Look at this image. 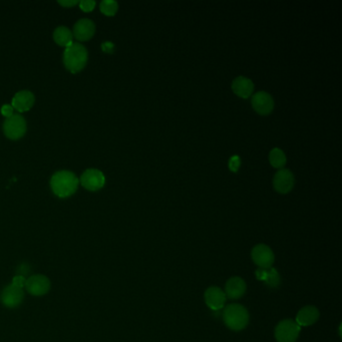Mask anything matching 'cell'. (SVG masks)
I'll list each match as a JSON object with an SVG mask.
<instances>
[{
  "mask_svg": "<svg viewBox=\"0 0 342 342\" xmlns=\"http://www.w3.org/2000/svg\"><path fill=\"white\" fill-rule=\"evenodd\" d=\"M1 113L7 118H10L11 116H13L14 113H13V106L10 105V104H3L2 107H1Z\"/></svg>",
  "mask_w": 342,
  "mask_h": 342,
  "instance_id": "cell-25",
  "label": "cell"
},
{
  "mask_svg": "<svg viewBox=\"0 0 342 342\" xmlns=\"http://www.w3.org/2000/svg\"><path fill=\"white\" fill-rule=\"evenodd\" d=\"M25 289L33 296L45 295L50 289L49 279L41 274L30 276L26 279Z\"/></svg>",
  "mask_w": 342,
  "mask_h": 342,
  "instance_id": "cell-8",
  "label": "cell"
},
{
  "mask_svg": "<svg viewBox=\"0 0 342 342\" xmlns=\"http://www.w3.org/2000/svg\"><path fill=\"white\" fill-rule=\"evenodd\" d=\"M320 313L319 310L312 305L305 306L301 308L295 318V322L300 326V327H306L313 325L318 319H319Z\"/></svg>",
  "mask_w": 342,
  "mask_h": 342,
  "instance_id": "cell-15",
  "label": "cell"
},
{
  "mask_svg": "<svg viewBox=\"0 0 342 342\" xmlns=\"http://www.w3.org/2000/svg\"><path fill=\"white\" fill-rule=\"evenodd\" d=\"M79 180L75 174L69 171L56 172L50 180L52 192L60 198H66L75 193Z\"/></svg>",
  "mask_w": 342,
  "mask_h": 342,
  "instance_id": "cell-1",
  "label": "cell"
},
{
  "mask_svg": "<svg viewBox=\"0 0 342 342\" xmlns=\"http://www.w3.org/2000/svg\"><path fill=\"white\" fill-rule=\"evenodd\" d=\"M253 262L262 269L271 268L273 266L275 256L272 249L265 244L256 245L251 252Z\"/></svg>",
  "mask_w": 342,
  "mask_h": 342,
  "instance_id": "cell-6",
  "label": "cell"
},
{
  "mask_svg": "<svg viewBox=\"0 0 342 342\" xmlns=\"http://www.w3.org/2000/svg\"><path fill=\"white\" fill-rule=\"evenodd\" d=\"M99 8L103 14L107 16H113L118 11L119 4L115 0H102L99 4Z\"/></svg>",
  "mask_w": 342,
  "mask_h": 342,
  "instance_id": "cell-21",
  "label": "cell"
},
{
  "mask_svg": "<svg viewBox=\"0 0 342 342\" xmlns=\"http://www.w3.org/2000/svg\"><path fill=\"white\" fill-rule=\"evenodd\" d=\"M251 103L254 110L261 116L270 115L274 108V99L266 91H258L252 95Z\"/></svg>",
  "mask_w": 342,
  "mask_h": 342,
  "instance_id": "cell-7",
  "label": "cell"
},
{
  "mask_svg": "<svg viewBox=\"0 0 342 342\" xmlns=\"http://www.w3.org/2000/svg\"><path fill=\"white\" fill-rule=\"evenodd\" d=\"M301 327L293 319L280 321L275 328V338L278 342H296Z\"/></svg>",
  "mask_w": 342,
  "mask_h": 342,
  "instance_id": "cell-4",
  "label": "cell"
},
{
  "mask_svg": "<svg viewBox=\"0 0 342 342\" xmlns=\"http://www.w3.org/2000/svg\"><path fill=\"white\" fill-rule=\"evenodd\" d=\"M247 289L246 282L241 277H232L227 281L225 285L226 297L231 300H236L241 298Z\"/></svg>",
  "mask_w": 342,
  "mask_h": 342,
  "instance_id": "cell-13",
  "label": "cell"
},
{
  "mask_svg": "<svg viewBox=\"0 0 342 342\" xmlns=\"http://www.w3.org/2000/svg\"><path fill=\"white\" fill-rule=\"evenodd\" d=\"M241 166V158L237 155L232 156L229 159V162H228V167H229V170L233 173H237L240 169Z\"/></svg>",
  "mask_w": 342,
  "mask_h": 342,
  "instance_id": "cell-22",
  "label": "cell"
},
{
  "mask_svg": "<svg viewBox=\"0 0 342 342\" xmlns=\"http://www.w3.org/2000/svg\"><path fill=\"white\" fill-rule=\"evenodd\" d=\"M53 38L57 44H59L60 46H64V47H67L68 45H70L73 42L72 41L73 34L65 26H58L57 28H55V30L53 32Z\"/></svg>",
  "mask_w": 342,
  "mask_h": 342,
  "instance_id": "cell-19",
  "label": "cell"
},
{
  "mask_svg": "<svg viewBox=\"0 0 342 342\" xmlns=\"http://www.w3.org/2000/svg\"><path fill=\"white\" fill-rule=\"evenodd\" d=\"M79 1H77V0H59L58 3L61 4L62 6H65V7H70V6H74L75 4H77Z\"/></svg>",
  "mask_w": 342,
  "mask_h": 342,
  "instance_id": "cell-28",
  "label": "cell"
},
{
  "mask_svg": "<svg viewBox=\"0 0 342 342\" xmlns=\"http://www.w3.org/2000/svg\"><path fill=\"white\" fill-rule=\"evenodd\" d=\"M3 132L9 139H20L26 132V122L24 118L20 115H13L10 118H7L3 123Z\"/></svg>",
  "mask_w": 342,
  "mask_h": 342,
  "instance_id": "cell-5",
  "label": "cell"
},
{
  "mask_svg": "<svg viewBox=\"0 0 342 342\" xmlns=\"http://www.w3.org/2000/svg\"><path fill=\"white\" fill-rule=\"evenodd\" d=\"M101 49L102 51L106 52V53H112L115 51V44L110 41H105L101 43Z\"/></svg>",
  "mask_w": 342,
  "mask_h": 342,
  "instance_id": "cell-27",
  "label": "cell"
},
{
  "mask_svg": "<svg viewBox=\"0 0 342 342\" xmlns=\"http://www.w3.org/2000/svg\"><path fill=\"white\" fill-rule=\"evenodd\" d=\"M34 94L29 90H20L12 98V106L18 111L30 109L34 103Z\"/></svg>",
  "mask_w": 342,
  "mask_h": 342,
  "instance_id": "cell-18",
  "label": "cell"
},
{
  "mask_svg": "<svg viewBox=\"0 0 342 342\" xmlns=\"http://www.w3.org/2000/svg\"><path fill=\"white\" fill-rule=\"evenodd\" d=\"M95 31V25L88 18L79 19L73 26V35L77 40L85 41L92 37Z\"/></svg>",
  "mask_w": 342,
  "mask_h": 342,
  "instance_id": "cell-14",
  "label": "cell"
},
{
  "mask_svg": "<svg viewBox=\"0 0 342 342\" xmlns=\"http://www.w3.org/2000/svg\"><path fill=\"white\" fill-rule=\"evenodd\" d=\"M81 185L89 191H97L101 189L105 183V177L99 170L87 169L80 177Z\"/></svg>",
  "mask_w": 342,
  "mask_h": 342,
  "instance_id": "cell-9",
  "label": "cell"
},
{
  "mask_svg": "<svg viewBox=\"0 0 342 342\" xmlns=\"http://www.w3.org/2000/svg\"><path fill=\"white\" fill-rule=\"evenodd\" d=\"M232 90L242 98H248L254 91L253 81L245 76H238L232 82Z\"/></svg>",
  "mask_w": 342,
  "mask_h": 342,
  "instance_id": "cell-16",
  "label": "cell"
},
{
  "mask_svg": "<svg viewBox=\"0 0 342 342\" xmlns=\"http://www.w3.org/2000/svg\"><path fill=\"white\" fill-rule=\"evenodd\" d=\"M295 178L290 170H279L273 179V187L280 194H288L294 187Z\"/></svg>",
  "mask_w": 342,
  "mask_h": 342,
  "instance_id": "cell-10",
  "label": "cell"
},
{
  "mask_svg": "<svg viewBox=\"0 0 342 342\" xmlns=\"http://www.w3.org/2000/svg\"><path fill=\"white\" fill-rule=\"evenodd\" d=\"M255 275L258 280L264 282L270 288H277L281 284L280 274L273 267L267 269L259 268L256 270Z\"/></svg>",
  "mask_w": 342,
  "mask_h": 342,
  "instance_id": "cell-17",
  "label": "cell"
},
{
  "mask_svg": "<svg viewBox=\"0 0 342 342\" xmlns=\"http://www.w3.org/2000/svg\"><path fill=\"white\" fill-rule=\"evenodd\" d=\"M87 50L84 45L79 42H72L65 47L63 52V63L65 67L72 73L80 71L86 64Z\"/></svg>",
  "mask_w": 342,
  "mask_h": 342,
  "instance_id": "cell-3",
  "label": "cell"
},
{
  "mask_svg": "<svg viewBox=\"0 0 342 342\" xmlns=\"http://www.w3.org/2000/svg\"><path fill=\"white\" fill-rule=\"evenodd\" d=\"M17 273H18V275H20V276H26V275H28V273L30 272V267H29V265L27 264V263H22V264H20L19 266H18V268H17Z\"/></svg>",
  "mask_w": 342,
  "mask_h": 342,
  "instance_id": "cell-26",
  "label": "cell"
},
{
  "mask_svg": "<svg viewBox=\"0 0 342 342\" xmlns=\"http://www.w3.org/2000/svg\"><path fill=\"white\" fill-rule=\"evenodd\" d=\"M2 304L7 308H16L18 307L23 299H24V291L21 288L15 287L12 284L6 286L2 292L1 296H0Z\"/></svg>",
  "mask_w": 342,
  "mask_h": 342,
  "instance_id": "cell-11",
  "label": "cell"
},
{
  "mask_svg": "<svg viewBox=\"0 0 342 342\" xmlns=\"http://www.w3.org/2000/svg\"><path fill=\"white\" fill-rule=\"evenodd\" d=\"M222 316L226 326L233 331H241L246 328L250 318L248 310L238 303L227 305Z\"/></svg>",
  "mask_w": 342,
  "mask_h": 342,
  "instance_id": "cell-2",
  "label": "cell"
},
{
  "mask_svg": "<svg viewBox=\"0 0 342 342\" xmlns=\"http://www.w3.org/2000/svg\"><path fill=\"white\" fill-rule=\"evenodd\" d=\"M78 3L80 9L85 12L91 11L95 6V1H93V0H81Z\"/></svg>",
  "mask_w": 342,
  "mask_h": 342,
  "instance_id": "cell-23",
  "label": "cell"
},
{
  "mask_svg": "<svg viewBox=\"0 0 342 342\" xmlns=\"http://www.w3.org/2000/svg\"><path fill=\"white\" fill-rule=\"evenodd\" d=\"M269 162L272 167L276 169H281L286 165L287 159L284 152L281 149L274 148L269 154Z\"/></svg>",
  "mask_w": 342,
  "mask_h": 342,
  "instance_id": "cell-20",
  "label": "cell"
},
{
  "mask_svg": "<svg viewBox=\"0 0 342 342\" xmlns=\"http://www.w3.org/2000/svg\"><path fill=\"white\" fill-rule=\"evenodd\" d=\"M25 283H26V279L25 277L23 276H20V275H16L13 277L12 279V285L15 286V287H18V288H21L23 289L25 287Z\"/></svg>",
  "mask_w": 342,
  "mask_h": 342,
  "instance_id": "cell-24",
  "label": "cell"
},
{
  "mask_svg": "<svg viewBox=\"0 0 342 342\" xmlns=\"http://www.w3.org/2000/svg\"><path fill=\"white\" fill-rule=\"evenodd\" d=\"M204 297L207 306L214 311H219L223 309L227 300L225 292L217 286L209 287L205 291Z\"/></svg>",
  "mask_w": 342,
  "mask_h": 342,
  "instance_id": "cell-12",
  "label": "cell"
}]
</instances>
